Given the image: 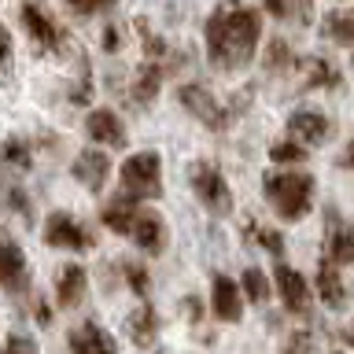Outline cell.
Wrapping results in <instances>:
<instances>
[{"label": "cell", "instance_id": "cell-1", "mask_svg": "<svg viewBox=\"0 0 354 354\" xmlns=\"http://www.w3.org/2000/svg\"><path fill=\"white\" fill-rule=\"evenodd\" d=\"M259 37H262L259 15L251 8L236 4V0L214 8V15L207 19V55L218 71H243L254 59Z\"/></svg>", "mask_w": 354, "mask_h": 354}, {"label": "cell", "instance_id": "cell-2", "mask_svg": "<svg viewBox=\"0 0 354 354\" xmlns=\"http://www.w3.org/2000/svg\"><path fill=\"white\" fill-rule=\"evenodd\" d=\"M104 225L118 236H129L140 251L148 254H162L166 248V225L155 210H144V207H133V199H111L104 207Z\"/></svg>", "mask_w": 354, "mask_h": 354}, {"label": "cell", "instance_id": "cell-3", "mask_svg": "<svg viewBox=\"0 0 354 354\" xmlns=\"http://www.w3.org/2000/svg\"><path fill=\"white\" fill-rule=\"evenodd\" d=\"M262 192L284 221H303L310 214V207H314V177L299 174V170L266 174L262 177Z\"/></svg>", "mask_w": 354, "mask_h": 354}, {"label": "cell", "instance_id": "cell-4", "mask_svg": "<svg viewBox=\"0 0 354 354\" xmlns=\"http://www.w3.org/2000/svg\"><path fill=\"white\" fill-rule=\"evenodd\" d=\"M118 181H122L126 199H133V203H140V199H159L162 196V159L155 151L129 155L118 170Z\"/></svg>", "mask_w": 354, "mask_h": 354}, {"label": "cell", "instance_id": "cell-5", "mask_svg": "<svg viewBox=\"0 0 354 354\" xmlns=\"http://www.w3.org/2000/svg\"><path fill=\"white\" fill-rule=\"evenodd\" d=\"M19 19H22V26H26L30 41L37 44V48H44V52H63L66 44H71L66 30L52 19V11L44 8V0H22Z\"/></svg>", "mask_w": 354, "mask_h": 354}, {"label": "cell", "instance_id": "cell-6", "mask_svg": "<svg viewBox=\"0 0 354 354\" xmlns=\"http://www.w3.org/2000/svg\"><path fill=\"white\" fill-rule=\"evenodd\" d=\"M188 177H192V192H196V199L210 210V214H229V210H232L229 185H225V177H221V170H218L214 162H207V159L192 162Z\"/></svg>", "mask_w": 354, "mask_h": 354}, {"label": "cell", "instance_id": "cell-7", "mask_svg": "<svg viewBox=\"0 0 354 354\" xmlns=\"http://www.w3.org/2000/svg\"><path fill=\"white\" fill-rule=\"evenodd\" d=\"M44 243H48V248H66V251H88L96 243V236H93V229H85L77 218L55 210V214L44 218Z\"/></svg>", "mask_w": 354, "mask_h": 354}, {"label": "cell", "instance_id": "cell-8", "mask_svg": "<svg viewBox=\"0 0 354 354\" xmlns=\"http://www.w3.org/2000/svg\"><path fill=\"white\" fill-rule=\"evenodd\" d=\"M177 100H181V107H185V111H192V115L203 122L207 129H214V133L229 129L232 111H229V107H221L203 85H181V88H177Z\"/></svg>", "mask_w": 354, "mask_h": 354}, {"label": "cell", "instance_id": "cell-9", "mask_svg": "<svg viewBox=\"0 0 354 354\" xmlns=\"http://www.w3.org/2000/svg\"><path fill=\"white\" fill-rule=\"evenodd\" d=\"M273 277H277V292H281L288 314L306 317V314H310V288H306V281H303V273H295L288 262H277Z\"/></svg>", "mask_w": 354, "mask_h": 354}, {"label": "cell", "instance_id": "cell-10", "mask_svg": "<svg viewBox=\"0 0 354 354\" xmlns=\"http://www.w3.org/2000/svg\"><path fill=\"white\" fill-rule=\"evenodd\" d=\"M332 133H336V126H332L328 115H321V111H295L292 118H288V137H295L299 144H321L328 140Z\"/></svg>", "mask_w": 354, "mask_h": 354}, {"label": "cell", "instance_id": "cell-11", "mask_svg": "<svg viewBox=\"0 0 354 354\" xmlns=\"http://www.w3.org/2000/svg\"><path fill=\"white\" fill-rule=\"evenodd\" d=\"M71 174H74V181L82 185V188H88V192H100V188H104V181H107V174H111V159H107L104 151L88 148V151H82V155L74 159Z\"/></svg>", "mask_w": 354, "mask_h": 354}, {"label": "cell", "instance_id": "cell-12", "mask_svg": "<svg viewBox=\"0 0 354 354\" xmlns=\"http://www.w3.org/2000/svg\"><path fill=\"white\" fill-rule=\"evenodd\" d=\"M85 129L88 137H93L96 144H107V148H126V126H122V118L115 115V111L100 107V111H88L85 118Z\"/></svg>", "mask_w": 354, "mask_h": 354}, {"label": "cell", "instance_id": "cell-13", "mask_svg": "<svg viewBox=\"0 0 354 354\" xmlns=\"http://www.w3.org/2000/svg\"><path fill=\"white\" fill-rule=\"evenodd\" d=\"M0 284H4L8 292H26L30 288L26 259H22V251L4 236H0Z\"/></svg>", "mask_w": 354, "mask_h": 354}, {"label": "cell", "instance_id": "cell-14", "mask_svg": "<svg viewBox=\"0 0 354 354\" xmlns=\"http://www.w3.org/2000/svg\"><path fill=\"white\" fill-rule=\"evenodd\" d=\"M325 259L339 266H354V229L343 225L336 210H328V232H325Z\"/></svg>", "mask_w": 354, "mask_h": 354}, {"label": "cell", "instance_id": "cell-15", "mask_svg": "<svg viewBox=\"0 0 354 354\" xmlns=\"http://www.w3.org/2000/svg\"><path fill=\"white\" fill-rule=\"evenodd\" d=\"M317 295L328 310H343L347 306V284L339 277V262L332 259H321V270H317Z\"/></svg>", "mask_w": 354, "mask_h": 354}, {"label": "cell", "instance_id": "cell-16", "mask_svg": "<svg viewBox=\"0 0 354 354\" xmlns=\"http://www.w3.org/2000/svg\"><path fill=\"white\" fill-rule=\"evenodd\" d=\"M85 284H88V277H85L82 266L77 262L63 266V270L55 273V303H59L63 310H74L77 303H82V295H85Z\"/></svg>", "mask_w": 354, "mask_h": 354}, {"label": "cell", "instance_id": "cell-17", "mask_svg": "<svg viewBox=\"0 0 354 354\" xmlns=\"http://www.w3.org/2000/svg\"><path fill=\"white\" fill-rule=\"evenodd\" d=\"M240 292H243V288H236V281H229V277H214L210 306H214V314H218L221 321H240V314H243Z\"/></svg>", "mask_w": 354, "mask_h": 354}, {"label": "cell", "instance_id": "cell-18", "mask_svg": "<svg viewBox=\"0 0 354 354\" xmlns=\"http://www.w3.org/2000/svg\"><path fill=\"white\" fill-rule=\"evenodd\" d=\"M321 33L339 44V48H354V8H336L328 11L325 22H321Z\"/></svg>", "mask_w": 354, "mask_h": 354}, {"label": "cell", "instance_id": "cell-19", "mask_svg": "<svg viewBox=\"0 0 354 354\" xmlns=\"http://www.w3.org/2000/svg\"><path fill=\"white\" fill-rule=\"evenodd\" d=\"M166 74H170V71H166L162 63L148 59V63H144L140 71H137V77H133V100H137L140 107H144V104H151V100L159 96V82H162Z\"/></svg>", "mask_w": 354, "mask_h": 354}, {"label": "cell", "instance_id": "cell-20", "mask_svg": "<svg viewBox=\"0 0 354 354\" xmlns=\"http://www.w3.org/2000/svg\"><path fill=\"white\" fill-rule=\"evenodd\" d=\"M262 8L270 11L273 19L299 22V26H306L310 15H314V0H262Z\"/></svg>", "mask_w": 354, "mask_h": 354}, {"label": "cell", "instance_id": "cell-21", "mask_svg": "<svg viewBox=\"0 0 354 354\" xmlns=\"http://www.w3.org/2000/svg\"><path fill=\"white\" fill-rule=\"evenodd\" d=\"M155 332H159V317H155V310L148 303H144L140 310H133V314H129V339L137 343V347H151Z\"/></svg>", "mask_w": 354, "mask_h": 354}, {"label": "cell", "instance_id": "cell-22", "mask_svg": "<svg viewBox=\"0 0 354 354\" xmlns=\"http://www.w3.org/2000/svg\"><path fill=\"white\" fill-rule=\"evenodd\" d=\"M339 71L325 55H310L306 59V88H339Z\"/></svg>", "mask_w": 354, "mask_h": 354}, {"label": "cell", "instance_id": "cell-23", "mask_svg": "<svg viewBox=\"0 0 354 354\" xmlns=\"http://www.w3.org/2000/svg\"><path fill=\"white\" fill-rule=\"evenodd\" d=\"M71 351H115V339L107 336L100 325H82L71 332Z\"/></svg>", "mask_w": 354, "mask_h": 354}, {"label": "cell", "instance_id": "cell-24", "mask_svg": "<svg viewBox=\"0 0 354 354\" xmlns=\"http://www.w3.org/2000/svg\"><path fill=\"white\" fill-rule=\"evenodd\" d=\"M266 66L277 74H288L299 66V55L288 48V41H270V48H266Z\"/></svg>", "mask_w": 354, "mask_h": 354}, {"label": "cell", "instance_id": "cell-25", "mask_svg": "<svg viewBox=\"0 0 354 354\" xmlns=\"http://www.w3.org/2000/svg\"><path fill=\"white\" fill-rule=\"evenodd\" d=\"M0 159H4L8 166H15V170H30V166H33V151H30V144L22 137H8L4 148H0Z\"/></svg>", "mask_w": 354, "mask_h": 354}, {"label": "cell", "instance_id": "cell-26", "mask_svg": "<svg viewBox=\"0 0 354 354\" xmlns=\"http://www.w3.org/2000/svg\"><path fill=\"white\" fill-rule=\"evenodd\" d=\"M240 288H243V295H248L251 303H266V299H270V281H266L262 270H243Z\"/></svg>", "mask_w": 354, "mask_h": 354}, {"label": "cell", "instance_id": "cell-27", "mask_svg": "<svg viewBox=\"0 0 354 354\" xmlns=\"http://www.w3.org/2000/svg\"><path fill=\"white\" fill-rule=\"evenodd\" d=\"M270 159L273 162H303L306 159V144H299L295 137L292 140H277L270 148Z\"/></svg>", "mask_w": 354, "mask_h": 354}, {"label": "cell", "instance_id": "cell-28", "mask_svg": "<svg viewBox=\"0 0 354 354\" xmlns=\"http://www.w3.org/2000/svg\"><path fill=\"white\" fill-rule=\"evenodd\" d=\"M122 277L129 281V288L137 292L140 299L148 295V288H151V281H148V270H144L140 262H122Z\"/></svg>", "mask_w": 354, "mask_h": 354}, {"label": "cell", "instance_id": "cell-29", "mask_svg": "<svg viewBox=\"0 0 354 354\" xmlns=\"http://www.w3.org/2000/svg\"><path fill=\"white\" fill-rule=\"evenodd\" d=\"M254 240H259V248L277 254V259L284 254V240H281V232H277V229H254Z\"/></svg>", "mask_w": 354, "mask_h": 354}, {"label": "cell", "instance_id": "cell-30", "mask_svg": "<svg viewBox=\"0 0 354 354\" xmlns=\"http://www.w3.org/2000/svg\"><path fill=\"white\" fill-rule=\"evenodd\" d=\"M66 4H71L77 15H100V11H107L115 0H66Z\"/></svg>", "mask_w": 354, "mask_h": 354}, {"label": "cell", "instance_id": "cell-31", "mask_svg": "<svg viewBox=\"0 0 354 354\" xmlns=\"http://www.w3.org/2000/svg\"><path fill=\"white\" fill-rule=\"evenodd\" d=\"M11 55H15V41H11V33L0 26V74L11 71Z\"/></svg>", "mask_w": 354, "mask_h": 354}, {"label": "cell", "instance_id": "cell-32", "mask_svg": "<svg viewBox=\"0 0 354 354\" xmlns=\"http://www.w3.org/2000/svg\"><path fill=\"white\" fill-rule=\"evenodd\" d=\"M88 96H93V77H88V74L82 71V77H77V85H74V93H71V100H74V104H85Z\"/></svg>", "mask_w": 354, "mask_h": 354}, {"label": "cell", "instance_id": "cell-33", "mask_svg": "<svg viewBox=\"0 0 354 354\" xmlns=\"http://www.w3.org/2000/svg\"><path fill=\"white\" fill-rule=\"evenodd\" d=\"M8 347H11V351H37V339H30V336H11Z\"/></svg>", "mask_w": 354, "mask_h": 354}, {"label": "cell", "instance_id": "cell-34", "mask_svg": "<svg viewBox=\"0 0 354 354\" xmlns=\"http://www.w3.org/2000/svg\"><path fill=\"white\" fill-rule=\"evenodd\" d=\"M118 44H122V33H118V26H107V33H104V48H107V52H115Z\"/></svg>", "mask_w": 354, "mask_h": 354}, {"label": "cell", "instance_id": "cell-35", "mask_svg": "<svg viewBox=\"0 0 354 354\" xmlns=\"http://www.w3.org/2000/svg\"><path fill=\"white\" fill-rule=\"evenodd\" d=\"M310 343H314V339H310L306 332H299V336H292V339H288V347H310Z\"/></svg>", "mask_w": 354, "mask_h": 354}, {"label": "cell", "instance_id": "cell-36", "mask_svg": "<svg viewBox=\"0 0 354 354\" xmlns=\"http://www.w3.org/2000/svg\"><path fill=\"white\" fill-rule=\"evenodd\" d=\"M343 166H351V170H354V140L347 144V151H343V159H339Z\"/></svg>", "mask_w": 354, "mask_h": 354}, {"label": "cell", "instance_id": "cell-37", "mask_svg": "<svg viewBox=\"0 0 354 354\" xmlns=\"http://www.w3.org/2000/svg\"><path fill=\"white\" fill-rule=\"evenodd\" d=\"M343 343H347V347H354V328H347V332H343Z\"/></svg>", "mask_w": 354, "mask_h": 354}]
</instances>
